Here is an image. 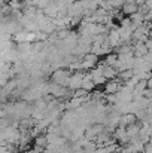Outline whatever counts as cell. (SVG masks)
Listing matches in <instances>:
<instances>
[{"mask_svg":"<svg viewBox=\"0 0 152 153\" xmlns=\"http://www.w3.org/2000/svg\"><path fill=\"white\" fill-rule=\"evenodd\" d=\"M72 70H63V68H57L54 73H52V82L54 83H58V85H63L66 88H69V82H70V73Z\"/></svg>","mask_w":152,"mask_h":153,"instance_id":"1","label":"cell"},{"mask_svg":"<svg viewBox=\"0 0 152 153\" xmlns=\"http://www.w3.org/2000/svg\"><path fill=\"white\" fill-rule=\"evenodd\" d=\"M99 62V55L94 53V52H88L87 55L82 56V67L84 70H93L96 67V64Z\"/></svg>","mask_w":152,"mask_h":153,"instance_id":"2","label":"cell"},{"mask_svg":"<svg viewBox=\"0 0 152 153\" xmlns=\"http://www.w3.org/2000/svg\"><path fill=\"white\" fill-rule=\"evenodd\" d=\"M84 74L81 70L79 71H73L72 76H70V82H69V89L75 91V89H79L82 88V82H84Z\"/></svg>","mask_w":152,"mask_h":153,"instance_id":"3","label":"cell"},{"mask_svg":"<svg viewBox=\"0 0 152 153\" xmlns=\"http://www.w3.org/2000/svg\"><path fill=\"white\" fill-rule=\"evenodd\" d=\"M137 120H139V119H137L136 113H127V114H122V116H121V120H119V125H118V126L127 128L128 125H131V123H134V122H137Z\"/></svg>","mask_w":152,"mask_h":153,"instance_id":"4","label":"cell"},{"mask_svg":"<svg viewBox=\"0 0 152 153\" xmlns=\"http://www.w3.org/2000/svg\"><path fill=\"white\" fill-rule=\"evenodd\" d=\"M121 9H122V13H125L127 16H131L133 13L139 12V4H137V3H134V1H127Z\"/></svg>","mask_w":152,"mask_h":153,"instance_id":"5","label":"cell"},{"mask_svg":"<svg viewBox=\"0 0 152 153\" xmlns=\"http://www.w3.org/2000/svg\"><path fill=\"white\" fill-rule=\"evenodd\" d=\"M133 48H134V56H145L149 52V48L146 46L145 42H136Z\"/></svg>","mask_w":152,"mask_h":153,"instance_id":"6","label":"cell"},{"mask_svg":"<svg viewBox=\"0 0 152 153\" xmlns=\"http://www.w3.org/2000/svg\"><path fill=\"white\" fill-rule=\"evenodd\" d=\"M34 144L37 146H42V147H48V135L46 134H39L36 138H34Z\"/></svg>","mask_w":152,"mask_h":153,"instance_id":"7","label":"cell"},{"mask_svg":"<svg viewBox=\"0 0 152 153\" xmlns=\"http://www.w3.org/2000/svg\"><path fill=\"white\" fill-rule=\"evenodd\" d=\"M116 61H118V53H113V52H110L106 58H104V64L106 65H115L116 64Z\"/></svg>","mask_w":152,"mask_h":153,"instance_id":"8","label":"cell"}]
</instances>
